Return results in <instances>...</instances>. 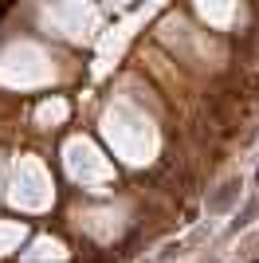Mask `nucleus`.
Instances as JSON below:
<instances>
[{
	"mask_svg": "<svg viewBox=\"0 0 259 263\" xmlns=\"http://www.w3.org/2000/svg\"><path fill=\"white\" fill-rule=\"evenodd\" d=\"M239 197H244V185H239L236 177H232V181H224V185H220L212 197H208V216H224V212L232 209Z\"/></svg>",
	"mask_w": 259,
	"mask_h": 263,
	"instance_id": "nucleus-1",
	"label": "nucleus"
},
{
	"mask_svg": "<svg viewBox=\"0 0 259 263\" xmlns=\"http://www.w3.org/2000/svg\"><path fill=\"white\" fill-rule=\"evenodd\" d=\"M255 216H259V197H251L248 204H244V209L236 212V220H232V228H228V232H239V228H248V224H251Z\"/></svg>",
	"mask_w": 259,
	"mask_h": 263,
	"instance_id": "nucleus-2",
	"label": "nucleus"
}]
</instances>
